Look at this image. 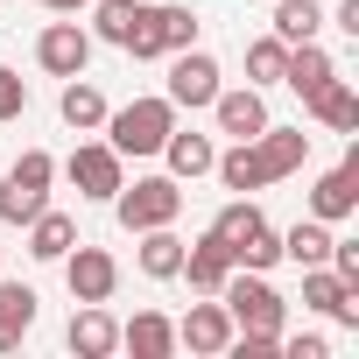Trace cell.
Here are the masks:
<instances>
[{"label":"cell","mask_w":359,"mask_h":359,"mask_svg":"<svg viewBox=\"0 0 359 359\" xmlns=\"http://www.w3.org/2000/svg\"><path fill=\"white\" fill-rule=\"evenodd\" d=\"M57 113H64V127H78V134H92V127H106V99H99V85H85V78H71L64 85V99H57Z\"/></svg>","instance_id":"21"},{"label":"cell","mask_w":359,"mask_h":359,"mask_svg":"<svg viewBox=\"0 0 359 359\" xmlns=\"http://www.w3.org/2000/svg\"><path fill=\"white\" fill-rule=\"evenodd\" d=\"M36 64H43L50 78H85V64H92V36H85L78 22H50V29L36 36Z\"/></svg>","instance_id":"5"},{"label":"cell","mask_w":359,"mask_h":359,"mask_svg":"<svg viewBox=\"0 0 359 359\" xmlns=\"http://www.w3.org/2000/svg\"><path fill=\"white\" fill-rule=\"evenodd\" d=\"M254 148H261L268 176H296V169H303V155H310V134H303V127H261V134H254Z\"/></svg>","instance_id":"15"},{"label":"cell","mask_w":359,"mask_h":359,"mask_svg":"<svg viewBox=\"0 0 359 359\" xmlns=\"http://www.w3.org/2000/svg\"><path fill=\"white\" fill-rule=\"evenodd\" d=\"M50 176H57V162H50L43 148H29L8 176H0V219H8V226H29V219L50 205Z\"/></svg>","instance_id":"3"},{"label":"cell","mask_w":359,"mask_h":359,"mask_svg":"<svg viewBox=\"0 0 359 359\" xmlns=\"http://www.w3.org/2000/svg\"><path fill=\"white\" fill-rule=\"evenodd\" d=\"M120 345H127L134 359H169V352H176V324L155 317V310H141L134 324H120Z\"/></svg>","instance_id":"18"},{"label":"cell","mask_w":359,"mask_h":359,"mask_svg":"<svg viewBox=\"0 0 359 359\" xmlns=\"http://www.w3.org/2000/svg\"><path fill=\"white\" fill-rule=\"evenodd\" d=\"M219 303H226L233 331H254V338H282V296L268 289V275H261V268H240V275H226Z\"/></svg>","instance_id":"1"},{"label":"cell","mask_w":359,"mask_h":359,"mask_svg":"<svg viewBox=\"0 0 359 359\" xmlns=\"http://www.w3.org/2000/svg\"><path fill=\"white\" fill-rule=\"evenodd\" d=\"M92 8H99V43H113V50H127L141 29H148V0H92Z\"/></svg>","instance_id":"17"},{"label":"cell","mask_w":359,"mask_h":359,"mask_svg":"<svg viewBox=\"0 0 359 359\" xmlns=\"http://www.w3.org/2000/svg\"><path fill=\"white\" fill-rule=\"evenodd\" d=\"M64 282H71L78 303H113V289H120V261H113L106 247H78V254H64Z\"/></svg>","instance_id":"6"},{"label":"cell","mask_w":359,"mask_h":359,"mask_svg":"<svg viewBox=\"0 0 359 359\" xmlns=\"http://www.w3.org/2000/svg\"><path fill=\"white\" fill-rule=\"evenodd\" d=\"M176 345H191V352H226V345H233V317H226V303H198L184 324H176Z\"/></svg>","instance_id":"13"},{"label":"cell","mask_w":359,"mask_h":359,"mask_svg":"<svg viewBox=\"0 0 359 359\" xmlns=\"http://www.w3.org/2000/svg\"><path fill=\"white\" fill-rule=\"evenodd\" d=\"M176 275H191V289H198V296H219V289H226V275H233L226 240H219V233L191 240V247H184V268H176Z\"/></svg>","instance_id":"10"},{"label":"cell","mask_w":359,"mask_h":359,"mask_svg":"<svg viewBox=\"0 0 359 359\" xmlns=\"http://www.w3.org/2000/svg\"><path fill=\"white\" fill-rule=\"evenodd\" d=\"M282 57H289V43H282V36H261V43L247 50V78H254V85H282Z\"/></svg>","instance_id":"29"},{"label":"cell","mask_w":359,"mask_h":359,"mask_svg":"<svg viewBox=\"0 0 359 359\" xmlns=\"http://www.w3.org/2000/svg\"><path fill=\"white\" fill-rule=\"evenodd\" d=\"M169 127H176V106H169V99H134V106L106 113V141H113L120 155H162Z\"/></svg>","instance_id":"2"},{"label":"cell","mask_w":359,"mask_h":359,"mask_svg":"<svg viewBox=\"0 0 359 359\" xmlns=\"http://www.w3.org/2000/svg\"><path fill=\"white\" fill-rule=\"evenodd\" d=\"M331 78H338V64H331L317 43H289V57H282V85H289L303 106H310V99H317Z\"/></svg>","instance_id":"11"},{"label":"cell","mask_w":359,"mask_h":359,"mask_svg":"<svg viewBox=\"0 0 359 359\" xmlns=\"http://www.w3.org/2000/svg\"><path fill=\"white\" fill-rule=\"evenodd\" d=\"M212 113H219V134H233V141H254V134L268 127V106H261V85H247V92H226V85H219Z\"/></svg>","instance_id":"12"},{"label":"cell","mask_w":359,"mask_h":359,"mask_svg":"<svg viewBox=\"0 0 359 359\" xmlns=\"http://www.w3.org/2000/svg\"><path fill=\"white\" fill-rule=\"evenodd\" d=\"M162 155H169V169H176V176H205L219 148H212L205 134H176V127H169V141H162Z\"/></svg>","instance_id":"25"},{"label":"cell","mask_w":359,"mask_h":359,"mask_svg":"<svg viewBox=\"0 0 359 359\" xmlns=\"http://www.w3.org/2000/svg\"><path fill=\"white\" fill-rule=\"evenodd\" d=\"M71 247H78V226H71L64 212H50V205H43V212L29 219V254H36V261H64Z\"/></svg>","instance_id":"20"},{"label":"cell","mask_w":359,"mask_h":359,"mask_svg":"<svg viewBox=\"0 0 359 359\" xmlns=\"http://www.w3.org/2000/svg\"><path fill=\"white\" fill-rule=\"evenodd\" d=\"M352 205H359V148L338 162V169H324L317 176V191H310V219H352Z\"/></svg>","instance_id":"9"},{"label":"cell","mask_w":359,"mask_h":359,"mask_svg":"<svg viewBox=\"0 0 359 359\" xmlns=\"http://www.w3.org/2000/svg\"><path fill=\"white\" fill-rule=\"evenodd\" d=\"M310 113H317L324 127H338V134H352V127H359V92H352L345 78H331V85H324V92L310 99Z\"/></svg>","instance_id":"24"},{"label":"cell","mask_w":359,"mask_h":359,"mask_svg":"<svg viewBox=\"0 0 359 359\" xmlns=\"http://www.w3.org/2000/svg\"><path fill=\"white\" fill-rule=\"evenodd\" d=\"M317 29H324L317 0H282V8H275V36L282 43H317Z\"/></svg>","instance_id":"27"},{"label":"cell","mask_w":359,"mask_h":359,"mask_svg":"<svg viewBox=\"0 0 359 359\" xmlns=\"http://www.w3.org/2000/svg\"><path fill=\"white\" fill-rule=\"evenodd\" d=\"M176 268H184V240H176L169 226H148L141 233V275L148 282H169Z\"/></svg>","instance_id":"23"},{"label":"cell","mask_w":359,"mask_h":359,"mask_svg":"<svg viewBox=\"0 0 359 359\" xmlns=\"http://www.w3.org/2000/svg\"><path fill=\"white\" fill-rule=\"evenodd\" d=\"M148 22H155V50H162V57H176V50H191V43H198V15H191V8H176V0L148 8Z\"/></svg>","instance_id":"22"},{"label":"cell","mask_w":359,"mask_h":359,"mask_svg":"<svg viewBox=\"0 0 359 359\" xmlns=\"http://www.w3.org/2000/svg\"><path fill=\"white\" fill-rule=\"evenodd\" d=\"M282 254H289L296 268H317V261H331V233H324V219H303V226H289Z\"/></svg>","instance_id":"26"},{"label":"cell","mask_w":359,"mask_h":359,"mask_svg":"<svg viewBox=\"0 0 359 359\" xmlns=\"http://www.w3.org/2000/svg\"><path fill=\"white\" fill-rule=\"evenodd\" d=\"M113 345H120V324L106 317V303H85V310L71 317V352H78V359H106Z\"/></svg>","instance_id":"16"},{"label":"cell","mask_w":359,"mask_h":359,"mask_svg":"<svg viewBox=\"0 0 359 359\" xmlns=\"http://www.w3.org/2000/svg\"><path fill=\"white\" fill-rule=\"evenodd\" d=\"M212 169H219V184H226V191H240V198H247V191H268V184H275V176H268V162H261V148H254V141H240V148H226V155H212Z\"/></svg>","instance_id":"14"},{"label":"cell","mask_w":359,"mask_h":359,"mask_svg":"<svg viewBox=\"0 0 359 359\" xmlns=\"http://www.w3.org/2000/svg\"><path fill=\"white\" fill-rule=\"evenodd\" d=\"M338 29H345V36H359V0H338Z\"/></svg>","instance_id":"32"},{"label":"cell","mask_w":359,"mask_h":359,"mask_svg":"<svg viewBox=\"0 0 359 359\" xmlns=\"http://www.w3.org/2000/svg\"><path fill=\"white\" fill-rule=\"evenodd\" d=\"M22 113H29V85H22V71L0 64V120H22Z\"/></svg>","instance_id":"30"},{"label":"cell","mask_w":359,"mask_h":359,"mask_svg":"<svg viewBox=\"0 0 359 359\" xmlns=\"http://www.w3.org/2000/svg\"><path fill=\"white\" fill-rule=\"evenodd\" d=\"M113 212L127 233H148V226H169L176 212H184V191H176V176H141V184L113 191Z\"/></svg>","instance_id":"4"},{"label":"cell","mask_w":359,"mask_h":359,"mask_svg":"<svg viewBox=\"0 0 359 359\" xmlns=\"http://www.w3.org/2000/svg\"><path fill=\"white\" fill-rule=\"evenodd\" d=\"M78 8H85V0H78Z\"/></svg>","instance_id":"34"},{"label":"cell","mask_w":359,"mask_h":359,"mask_svg":"<svg viewBox=\"0 0 359 359\" xmlns=\"http://www.w3.org/2000/svg\"><path fill=\"white\" fill-rule=\"evenodd\" d=\"M275 261H282V233H275V226H254V233L233 247V268H261V275H268Z\"/></svg>","instance_id":"28"},{"label":"cell","mask_w":359,"mask_h":359,"mask_svg":"<svg viewBox=\"0 0 359 359\" xmlns=\"http://www.w3.org/2000/svg\"><path fill=\"white\" fill-rule=\"evenodd\" d=\"M219 99V64L205 50H176L169 64V106H212Z\"/></svg>","instance_id":"8"},{"label":"cell","mask_w":359,"mask_h":359,"mask_svg":"<svg viewBox=\"0 0 359 359\" xmlns=\"http://www.w3.org/2000/svg\"><path fill=\"white\" fill-rule=\"evenodd\" d=\"M289 359H331V345H324V338H296V345H289Z\"/></svg>","instance_id":"31"},{"label":"cell","mask_w":359,"mask_h":359,"mask_svg":"<svg viewBox=\"0 0 359 359\" xmlns=\"http://www.w3.org/2000/svg\"><path fill=\"white\" fill-rule=\"evenodd\" d=\"M36 324V289L29 282H0V352H15Z\"/></svg>","instance_id":"19"},{"label":"cell","mask_w":359,"mask_h":359,"mask_svg":"<svg viewBox=\"0 0 359 359\" xmlns=\"http://www.w3.org/2000/svg\"><path fill=\"white\" fill-rule=\"evenodd\" d=\"M43 8H57V15H71V8H78V0H43Z\"/></svg>","instance_id":"33"},{"label":"cell","mask_w":359,"mask_h":359,"mask_svg":"<svg viewBox=\"0 0 359 359\" xmlns=\"http://www.w3.org/2000/svg\"><path fill=\"white\" fill-rule=\"evenodd\" d=\"M64 169H71L78 198H113V191L127 184V176H120V148H113V141H85V148H78Z\"/></svg>","instance_id":"7"}]
</instances>
